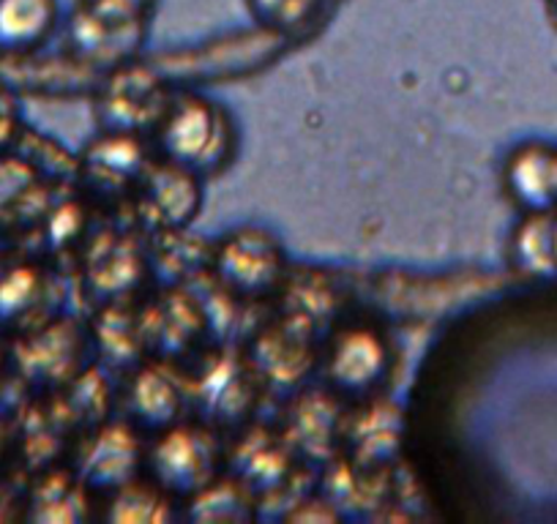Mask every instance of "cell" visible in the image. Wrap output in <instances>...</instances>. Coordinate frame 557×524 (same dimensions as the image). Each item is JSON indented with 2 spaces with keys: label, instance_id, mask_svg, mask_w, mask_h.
Here are the masks:
<instances>
[{
  "label": "cell",
  "instance_id": "9c48e42d",
  "mask_svg": "<svg viewBox=\"0 0 557 524\" xmlns=\"http://www.w3.org/2000/svg\"><path fill=\"white\" fill-rule=\"evenodd\" d=\"M508 184L522 205L546 211L557 202V159L539 148L522 151L508 167Z\"/></svg>",
  "mask_w": 557,
  "mask_h": 524
},
{
  "label": "cell",
  "instance_id": "7c38bea8",
  "mask_svg": "<svg viewBox=\"0 0 557 524\" xmlns=\"http://www.w3.org/2000/svg\"><path fill=\"white\" fill-rule=\"evenodd\" d=\"M79 495L74 491L72 478L66 475H41L34 484L28 497V516L30 519H74Z\"/></svg>",
  "mask_w": 557,
  "mask_h": 524
},
{
  "label": "cell",
  "instance_id": "ba28073f",
  "mask_svg": "<svg viewBox=\"0 0 557 524\" xmlns=\"http://www.w3.org/2000/svg\"><path fill=\"white\" fill-rule=\"evenodd\" d=\"M55 0H0V52L23 55L55 28Z\"/></svg>",
  "mask_w": 557,
  "mask_h": 524
},
{
  "label": "cell",
  "instance_id": "7a4b0ae2",
  "mask_svg": "<svg viewBox=\"0 0 557 524\" xmlns=\"http://www.w3.org/2000/svg\"><path fill=\"white\" fill-rule=\"evenodd\" d=\"M79 339L66 323H41L17 336L9 369L30 388H50L72 377Z\"/></svg>",
  "mask_w": 557,
  "mask_h": 524
},
{
  "label": "cell",
  "instance_id": "277c9868",
  "mask_svg": "<svg viewBox=\"0 0 557 524\" xmlns=\"http://www.w3.org/2000/svg\"><path fill=\"white\" fill-rule=\"evenodd\" d=\"M385 347L377 334L367 328H352L336 339L329 361V374L334 385L345 394H367L385 374Z\"/></svg>",
  "mask_w": 557,
  "mask_h": 524
},
{
  "label": "cell",
  "instance_id": "5bb4252c",
  "mask_svg": "<svg viewBox=\"0 0 557 524\" xmlns=\"http://www.w3.org/2000/svg\"><path fill=\"white\" fill-rule=\"evenodd\" d=\"M320 0H251V12L271 28H301L309 23Z\"/></svg>",
  "mask_w": 557,
  "mask_h": 524
},
{
  "label": "cell",
  "instance_id": "5b68a950",
  "mask_svg": "<svg viewBox=\"0 0 557 524\" xmlns=\"http://www.w3.org/2000/svg\"><path fill=\"white\" fill-rule=\"evenodd\" d=\"M219 274L233 290L257 296L271 290L278 276V254L262 235H238L219 254Z\"/></svg>",
  "mask_w": 557,
  "mask_h": 524
},
{
  "label": "cell",
  "instance_id": "8fae6325",
  "mask_svg": "<svg viewBox=\"0 0 557 524\" xmlns=\"http://www.w3.org/2000/svg\"><path fill=\"white\" fill-rule=\"evenodd\" d=\"M132 394V410L137 421H143L146 426H153V429L173 421L175 408H178V397H175L173 385L164 377H159V374H143L134 383Z\"/></svg>",
  "mask_w": 557,
  "mask_h": 524
},
{
  "label": "cell",
  "instance_id": "52a82bcc",
  "mask_svg": "<svg viewBox=\"0 0 557 524\" xmlns=\"http://www.w3.org/2000/svg\"><path fill=\"white\" fill-rule=\"evenodd\" d=\"M137 457V442L126 429H104L79 453V481L99 489L128 484Z\"/></svg>",
  "mask_w": 557,
  "mask_h": 524
},
{
  "label": "cell",
  "instance_id": "8992f818",
  "mask_svg": "<svg viewBox=\"0 0 557 524\" xmlns=\"http://www.w3.org/2000/svg\"><path fill=\"white\" fill-rule=\"evenodd\" d=\"M47 282L30 262L0 265V334H25L41 325Z\"/></svg>",
  "mask_w": 557,
  "mask_h": 524
},
{
  "label": "cell",
  "instance_id": "3957f363",
  "mask_svg": "<svg viewBox=\"0 0 557 524\" xmlns=\"http://www.w3.org/2000/svg\"><path fill=\"white\" fill-rule=\"evenodd\" d=\"M216 451L208 435L178 429L164 435L148 457V470L162 489L173 495H200L213 478Z\"/></svg>",
  "mask_w": 557,
  "mask_h": 524
},
{
  "label": "cell",
  "instance_id": "2e32d148",
  "mask_svg": "<svg viewBox=\"0 0 557 524\" xmlns=\"http://www.w3.org/2000/svg\"><path fill=\"white\" fill-rule=\"evenodd\" d=\"M9 451H12V426H9V421L0 413V462L9 457Z\"/></svg>",
  "mask_w": 557,
  "mask_h": 524
},
{
  "label": "cell",
  "instance_id": "6da1fadb",
  "mask_svg": "<svg viewBox=\"0 0 557 524\" xmlns=\"http://www.w3.org/2000/svg\"><path fill=\"white\" fill-rule=\"evenodd\" d=\"M227 148V123L222 121L216 107L189 99L168 112L162 126V151L173 167L189 175L208 173L222 164Z\"/></svg>",
  "mask_w": 557,
  "mask_h": 524
},
{
  "label": "cell",
  "instance_id": "e0dca14e",
  "mask_svg": "<svg viewBox=\"0 0 557 524\" xmlns=\"http://www.w3.org/2000/svg\"><path fill=\"white\" fill-rule=\"evenodd\" d=\"M12 497H9V491L0 486V519H7L9 516V508H12Z\"/></svg>",
  "mask_w": 557,
  "mask_h": 524
},
{
  "label": "cell",
  "instance_id": "30bf717a",
  "mask_svg": "<svg viewBox=\"0 0 557 524\" xmlns=\"http://www.w3.org/2000/svg\"><path fill=\"white\" fill-rule=\"evenodd\" d=\"M517 254L519 262L533 274H557V222H552L549 216L530 219L517 238Z\"/></svg>",
  "mask_w": 557,
  "mask_h": 524
},
{
  "label": "cell",
  "instance_id": "9a60e30c",
  "mask_svg": "<svg viewBox=\"0 0 557 524\" xmlns=\"http://www.w3.org/2000/svg\"><path fill=\"white\" fill-rule=\"evenodd\" d=\"M143 3L146 0H88L90 12H96V17L110 25L126 23L128 17H134L143 9Z\"/></svg>",
  "mask_w": 557,
  "mask_h": 524
},
{
  "label": "cell",
  "instance_id": "ac0fdd59",
  "mask_svg": "<svg viewBox=\"0 0 557 524\" xmlns=\"http://www.w3.org/2000/svg\"><path fill=\"white\" fill-rule=\"evenodd\" d=\"M9 372V350L7 345H3V339H0V379H3V374Z\"/></svg>",
  "mask_w": 557,
  "mask_h": 524
},
{
  "label": "cell",
  "instance_id": "4fadbf2b",
  "mask_svg": "<svg viewBox=\"0 0 557 524\" xmlns=\"http://www.w3.org/2000/svg\"><path fill=\"white\" fill-rule=\"evenodd\" d=\"M36 173L17 157H0V224H9L25 197H30Z\"/></svg>",
  "mask_w": 557,
  "mask_h": 524
}]
</instances>
